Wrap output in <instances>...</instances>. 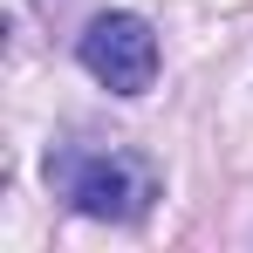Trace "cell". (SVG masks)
<instances>
[{
    "instance_id": "1",
    "label": "cell",
    "mask_w": 253,
    "mask_h": 253,
    "mask_svg": "<svg viewBox=\"0 0 253 253\" xmlns=\"http://www.w3.org/2000/svg\"><path fill=\"white\" fill-rule=\"evenodd\" d=\"M48 192L69 199L83 219L137 226L158 206V171L137 151H96V144H55L48 151Z\"/></svg>"
},
{
    "instance_id": "2",
    "label": "cell",
    "mask_w": 253,
    "mask_h": 253,
    "mask_svg": "<svg viewBox=\"0 0 253 253\" xmlns=\"http://www.w3.org/2000/svg\"><path fill=\"white\" fill-rule=\"evenodd\" d=\"M76 62L110 96H144L158 83V35H151L144 14H96L76 42Z\"/></svg>"
}]
</instances>
